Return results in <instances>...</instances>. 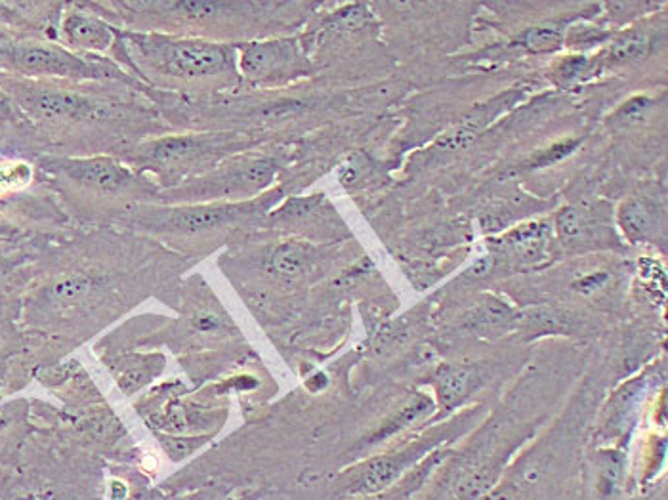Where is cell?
<instances>
[{"label":"cell","mask_w":668,"mask_h":500,"mask_svg":"<svg viewBox=\"0 0 668 500\" xmlns=\"http://www.w3.org/2000/svg\"><path fill=\"white\" fill-rule=\"evenodd\" d=\"M556 230L563 241H575L583 235L586 230L583 212L575 206H568L558 212Z\"/></svg>","instance_id":"cell-20"},{"label":"cell","mask_w":668,"mask_h":500,"mask_svg":"<svg viewBox=\"0 0 668 500\" xmlns=\"http://www.w3.org/2000/svg\"><path fill=\"white\" fill-rule=\"evenodd\" d=\"M626 458L619 449H604L594 460V489L600 499H613L625 483Z\"/></svg>","instance_id":"cell-10"},{"label":"cell","mask_w":668,"mask_h":500,"mask_svg":"<svg viewBox=\"0 0 668 500\" xmlns=\"http://www.w3.org/2000/svg\"><path fill=\"white\" fill-rule=\"evenodd\" d=\"M219 323V318H214V316H201V318L198 319L199 329H203V331L216 329Z\"/></svg>","instance_id":"cell-27"},{"label":"cell","mask_w":668,"mask_h":500,"mask_svg":"<svg viewBox=\"0 0 668 500\" xmlns=\"http://www.w3.org/2000/svg\"><path fill=\"white\" fill-rule=\"evenodd\" d=\"M293 60L295 50L289 43L251 44L243 52L241 65L243 71L253 77H267L293 64Z\"/></svg>","instance_id":"cell-8"},{"label":"cell","mask_w":668,"mask_h":500,"mask_svg":"<svg viewBox=\"0 0 668 500\" xmlns=\"http://www.w3.org/2000/svg\"><path fill=\"white\" fill-rule=\"evenodd\" d=\"M508 247L512 248L521 260H537L544 254L547 247V227L542 224H529L510 233L507 237Z\"/></svg>","instance_id":"cell-15"},{"label":"cell","mask_w":668,"mask_h":500,"mask_svg":"<svg viewBox=\"0 0 668 500\" xmlns=\"http://www.w3.org/2000/svg\"><path fill=\"white\" fill-rule=\"evenodd\" d=\"M201 143L198 138H185V136H177V138H165L149 146L148 151L144 153L146 161L153 167H174L182 164L191 157L199 156Z\"/></svg>","instance_id":"cell-12"},{"label":"cell","mask_w":668,"mask_h":500,"mask_svg":"<svg viewBox=\"0 0 668 500\" xmlns=\"http://www.w3.org/2000/svg\"><path fill=\"white\" fill-rule=\"evenodd\" d=\"M310 251L298 243H285L275 248L267 262V272L283 281H295L310 266Z\"/></svg>","instance_id":"cell-13"},{"label":"cell","mask_w":668,"mask_h":500,"mask_svg":"<svg viewBox=\"0 0 668 500\" xmlns=\"http://www.w3.org/2000/svg\"><path fill=\"white\" fill-rule=\"evenodd\" d=\"M479 500H531L528 487L521 486L513 478H502Z\"/></svg>","instance_id":"cell-21"},{"label":"cell","mask_w":668,"mask_h":500,"mask_svg":"<svg viewBox=\"0 0 668 500\" xmlns=\"http://www.w3.org/2000/svg\"><path fill=\"white\" fill-rule=\"evenodd\" d=\"M14 114V109H12V104H10V99L7 96H2L0 94V120H7L12 117Z\"/></svg>","instance_id":"cell-26"},{"label":"cell","mask_w":668,"mask_h":500,"mask_svg":"<svg viewBox=\"0 0 668 500\" xmlns=\"http://www.w3.org/2000/svg\"><path fill=\"white\" fill-rule=\"evenodd\" d=\"M647 49H649V36L642 33V31H630V33H625V35H621L619 39L613 41L607 56L615 64H621V62H630V60L644 56Z\"/></svg>","instance_id":"cell-17"},{"label":"cell","mask_w":668,"mask_h":500,"mask_svg":"<svg viewBox=\"0 0 668 500\" xmlns=\"http://www.w3.org/2000/svg\"><path fill=\"white\" fill-rule=\"evenodd\" d=\"M432 407H434V403L426 395H415L411 402L405 403L395 415H392V418L374 434L369 444H382L388 437H394L395 434L409 428L411 424L421 421L426 413L432 411Z\"/></svg>","instance_id":"cell-14"},{"label":"cell","mask_w":668,"mask_h":500,"mask_svg":"<svg viewBox=\"0 0 668 500\" xmlns=\"http://www.w3.org/2000/svg\"><path fill=\"white\" fill-rule=\"evenodd\" d=\"M52 167L73 182L86 185L91 190L106 191V193L125 190L130 183V174L127 170L109 161V159L56 161L52 162Z\"/></svg>","instance_id":"cell-5"},{"label":"cell","mask_w":668,"mask_h":500,"mask_svg":"<svg viewBox=\"0 0 668 500\" xmlns=\"http://www.w3.org/2000/svg\"><path fill=\"white\" fill-rule=\"evenodd\" d=\"M584 65H586L584 57H571L568 62H563L560 75H563V77H575V75H579L583 71Z\"/></svg>","instance_id":"cell-24"},{"label":"cell","mask_w":668,"mask_h":500,"mask_svg":"<svg viewBox=\"0 0 668 500\" xmlns=\"http://www.w3.org/2000/svg\"><path fill=\"white\" fill-rule=\"evenodd\" d=\"M136 46L149 64L172 77H209L224 73L232 65L227 49L204 41L140 39Z\"/></svg>","instance_id":"cell-2"},{"label":"cell","mask_w":668,"mask_h":500,"mask_svg":"<svg viewBox=\"0 0 668 500\" xmlns=\"http://www.w3.org/2000/svg\"><path fill=\"white\" fill-rule=\"evenodd\" d=\"M8 62L29 75L49 77H94L98 71L70 52L49 44H18L8 52Z\"/></svg>","instance_id":"cell-4"},{"label":"cell","mask_w":668,"mask_h":500,"mask_svg":"<svg viewBox=\"0 0 668 500\" xmlns=\"http://www.w3.org/2000/svg\"><path fill=\"white\" fill-rule=\"evenodd\" d=\"M28 177V169H25L23 164H15L12 169H7V177L0 174V185H4V188H14V185H20V183L25 182Z\"/></svg>","instance_id":"cell-23"},{"label":"cell","mask_w":668,"mask_h":500,"mask_svg":"<svg viewBox=\"0 0 668 500\" xmlns=\"http://www.w3.org/2000/svg\"><path fill=\"white\" fill-rule=\"evenodd\" d=\"M516 321H518L516 311L507 302L492 298V296L486 298L484 302H479L478 308L466 318V325L470 327L471 331L479 332L484 337L510 331Z\"/></svg>","instance_id":"cell-9"},{"label":"cell","mask_w":668,"mask_h":500,"mask_svg":"<svg viewBox=\"0 0 668 500\" xmlns=\"http://www.w3.org/2000/svg\"><path fill=\"white\" fill-rule=\"evenodd\" d=\"M563 43V35L554 28L529 29L520 36V44L529 52H554Z\"/></svg>","instance_id":"cell-18"},{"label":"cell","mask_w":668,"mask_h":500,"mask_svg":"<svg viewBox=\"0 0 668 500\" xmlns=\"http://www.w3.org/2000/svg\"><path fill=\"white\" fill-rule=\"evenodd\" d=\"M479 382L478 371L468 365H444L436 374V397L439 407L453 411L465 402Z\"/></svg>","instance_id":"cell-7"},{"label":"cell","mask_w":668,"mask_h":500,"mask_svg":"<svg viewBox=\"0 0 668 500\" xmlns=\"http://www.w3.org/2000/svg\"><path fill=\"white\" fill-rule=\"evenodd\" d=\"M647 109H649V99L633 98L630 102H626L625 106L621 107L617 115H615V120L621 123V125L630 127V125H636V123L644 120Z\"/></svg>","instance_id":"cell-22"},{"label":"cell","mask_w":668,"mask_h":500,"mask_svg":"<svg viewBox=\"0 0 668 500\" xmlns=\"http://www.w3.org/2000/svg\"><path fill=\"white\" fill-rule=\"evenodd\" d=\"M253 211L251 206L245 205H219V206H195V209H183V211L172 212L167 220V226L172 232L183 233V235H199V233L212 232L219 227L232 224L233 220L245 216Z\"/></svg>","instance_id":"cell-6"},{"label":"cell","mask_w":668,"mask_h":500,"mask_svg":"<svg viewBox=\"0 0 668 500\" xmlns=\"http://www.w3.org/2000/svg\"><path fill=\"white\" fill-rule=\"evenodd\" d=\"M453 430H434L423 437H416L409 444L394 447L390 451L369 458L365 462L352 470V476L346 483V493L352 497H365L386 491L395 486L400 479L405 478L411 470L428 457L430 453L436 451L437 445L450 439Z\"/></svg>","instance_id":"cell-1"},{"label":"cell","mask_w":668,"mask_h":500,"mask_svg":"<svg viewBox=\"0 0 668 500\" xmlns=\"http://www.w3.org/2000/svg\"><path fill=\"white\" fill-rule=\"evenodd\" d=\"M65 39L73 46L86 50H106L112 44V31L91 15L71 14L64 23Z\"/></svg>","instance_id":"cell-11"},{"label":"cell","mask_w":668,"mask_h":500,"mask_svg":"<svg viewBox=\"0 0 668 500\" xmlns=\"http://www.w3.org/2000/svg\"><path fill=\"white\" fill-rule=\"evenodd\" d=\"M18 102L29 115L50 123L92 119L102 114L98 104L78 96L75 92L60 91V88L25 86L18 92Z\"/></svg>","instance_id":"cell-3"},{"label":"cell","mask_w":668,"mask_h":500,"mask_svg":"<svg viewBox=\"0 0 668 500\" xmlns=\"http://www.w3.org/2000/svg\"><path fill=\"white\" fill-rule=\"evenodd\" d=\"M651 206L647 205L646 201H638L634 199L630 203H626L621 212V224L630 237H644L649 230H651V222H654V214H651Z\"/></svg>","instance_id":"cell-16"},{"label":"cell","mask_w":668,"mask_h":500,"mask_svg":"<svg viewBox=\"0 0 668 500\" xmlns=\"http://www.w3.org/2000/svg\"><path fill=\"white\" fill-rule=\"evenodd\" d=\"M92 289L91 277H83V275H73V277H65L62 281H57L52 289V295L56 298L57 302H77L83 296L88 295Z\"/></svg>","instance_id":"cell-19"},{"label":"cell","mask_w":668,"mask_h":500,"mask_svg":"<svg viewBox=\"0 0 668 500\" xmlns=\"http://www.w3.org/2000/svg\"><path fill=\"white\" fill-rule=\"evenodd\" d=\"M491 268L492 258L486 256V258H481V260H478L476 264H474V268L470 269V274L474 275V277H484V275H487L489 272H491Z\"/></svg>","instance_id":"cell-25"}]
</instances>
